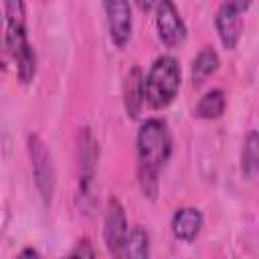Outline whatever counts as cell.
<instances>
[{
    "label": "cell",
    "instance_id": "1",
    "mask_svg": "<svg viewBox=\"0 0 259 259\" xmlns=\"http://www.w3.org/2000/svg\"><path fill=\"white\" fill-rule=\"evenodd\" d=\"M138 176L144 196L156 198L158 176L172 154V136L168 123L160 117L146 119L138 130Z\"/></svg>",
    "mask_w": 259,
    "mask_h": 259
},
{
    "label": "cell",
    "instance_id": "16",
    "mask_svg": "<svg viewBox=\"0 0 259 259\" xmlns=\"http://www.w3.org/2000/svg\"><path fill=\"white\" fill-rule=\"evenodd\" d=\"M65 259H95V249L87 239H81Z\"/></svg>",
    "mask_w": 259,
    "mask_h": 259
},
{
    "label": "cell",
    "instance_id": "11",
    "mask_svg": "<svg viewBox=\"0 0 259 259\" xmlns=\"http://www.w3.org/2000/svg\"><path fill=\"white\" fill-rule=\"evenodd\" d=\"M123 99H125V109L130 117H138L144 105V77L140 67H132V71L125 75L123 83Z\"/></svg>",
    "mask_w": 259,
    "mask_h": 259
},
{
    "label": "cell",
    "instance_id": "15",
    "mask_svg": "<svg viewBox=\"0 0 259 259\" xmlns=\"http://www.w3.org/2000/svg\"><path fill=\"white\" fill-rule=\"evenodd\" d=\"M257 162H259V136L257 132H249L241 150V170L247 178H255L257 174Z\"/></svg>",
    "mask_w": 259,
    "mask_h": 259
},
{
    "label": "cell",
    "instance_id": "6",
    "mask_svg": "<svg viewBox=\"0 0 259 259\" xmlns=\"http://www.w3.org/2000/svg\"><path fill=\"white\" fill-rule=\"evenodd\" d=\"M77 156H79V196L87 198L91 196L93 178L97 170V158H99V146L89 127H83L79 132Z\"/></svg>",
    "mask_w": 259,
    "mask_h": 259
},
{
    "label": "cell",
    "instance_id": "17",
    "mask_svg": "<svg viewBox=\"0 0 259 259\" xmlns=\"http://www.w3.org/2000/svg\"><path fill=\"white\" fill-rule=\"evenodd\" d=\"M6 59H8V51H6V22H4V14L0 12V71H6Z\"/></svg>",
    "mask_w": 259,
    "mask_h": 259
},
{
    "label": "cell",
    "instance_id": "2",
    "mask_svg": "<svg viewBox=\"0 0 259 259\" xmlns=\"http://www.w3.org/2000/svg\"><path fill=\"white\" fill-rule=\"evenodd\" d=\"M6 22V51L16 61L18 79L30 83L36 73V55L28 45L26 36V6L20 0H10L4 4Z\"/></svg>",
    "mask_w": 259,
    "mask_h": 259
},
{
    "label": "cell",
    "instance_id": "9",
    "mask_svg": "<svg viewBox=\"0 0 259 259\" xmlns=\"http://www.w3.org/2000/svg\"><path fill=\"white\" fill-rule=\"evenodd\" d=\"M103 10L107 16L109 36L113 45L123 49L132 36V6L123 0H109L103 2Z\"/></svg>",
    "mask_w": 259,
    "mask_h": 259
},
{
    "label": "cell",
    "instance_id": "8",
    "mask_svg": "<svg viewBox=\"0 0 259 259\" xmlns=\"http://www.w3.org/2000/svg\"><path fill=\"white\" fill-rule=\"evenodd\" d=\"M154 8H156V28L160 40L166 47H178L186 38V26L176 6L168 0H162Z\"/></svg>",
    "mask_w": 259,
    "mask_h": 259
},
{
    "label": "cell",
    "instance_id": "18",
    "mask_svg": "<svg viewBox=\"0 0 259 259\" xmlns=\"http://www.w3.org/2000/svg\"><path fill=\"white\" fill-rule=\"evenodd\" d=\"M14 259H40V257H38V251H36V249H32V247H24Z\"/></svg>",
    "mask_w": 259,
    "mask_h": 259
},
{
    "label": "cell",
    "instance_id": "13",
    "mask_svg": "<svg viewBox=\"0 0 259 259\" xmlns=\"http://www.w3.org/2000/svg\"><path fill=\"white\" fill-rule=\"evenodd\" d=\"M219 65H221V61H219L217 51L212 47H204L192 61V83L202 85L208 77H212L217 73Z\"/></svg>",
    "mask_w": 259,
    "mask_h": 259
},
{
    "label": "cell",
    "instance_id": "7",
    "mask_svg": "<svg viewBox=\"0 0 259 259\" xmlns=\"http://www.w3.org/2000/svg\"><path fill=\"white\" fill-rule=\"evenodd\" d=\"M127 233H130V227H127V219H125V210H123L121 202L117 198H109L105 219H103V239H105V247L113 259L119 257V253L125 245Z\"/></svg>",
    "mask_w": 259,
    "mask_h": 259
},
{
    "label": "cell",
    "instance_id": "4",
    "mask_svg": "<svg viewBox=\"0 0 259 259\" xmlns=\"http://www.w3.org/2000/svg\"><path fill=\"white\" fill-rule=\"evenodd\" d=\"M26 150H28V158H30V166H32V176H34V184L36 190L42 198V204L49 206L53 200V192H55V164H53V154L47 148V144L42 142L40 136L30 134L26 140Z\"/></svg>",
    "mask_w": 259,
    "mask_h": 259
},
{
    "label": "cell",
    "instance_id": "5",
    "mask_svg": "<svg viewBox=\"0 0 259 259\" xmlns=\"http://www.w3.org/2000/svg\"><path fill=\"white\" fill-rule=\"evenodd\" d=\"M251 6V2H243V0H231V2H223L214 14V26L219 32V38L223 42V47L227 51H235L239 40H241V32H243V14L245 10Z\"/></svg>",
    "mask_w": 259,
    "mask_h": 259
},
{
    "label": "cell",
    "instance_id": "14",
    "mask_svg": "<svg viewBox=\"0 0 259 259\" xmlns=\"http://www.w3.org/2000/svg\"><path fill=\"white\" fill-rule=\"evenodd\" d=\"M225 107H227V97L221 89H210L206 91L200 101L196 103V109H194V115L200 117V119H219L223 113H225Z\"/></svg>",
    "mask_w": 259,
    "mask_h": 259
},
{
    "label": "cell",
    "instance_id": "10",
    "mask_svg": "<svg viewBox=\"0 0 259 259\" xmlns=\"http://www.w3.org/2000/svg\"><path fill=\"white\" fill-rule=\"evenodd\" d=\"M172 233L182 243H192L202 229V214L194 206H182L172 217Z\"/></svg>",
    "mask_w": 259,
    "mask_h": 259
},
{
    "label": "cell",
    "instance_id": "3",
    "mask_svg": "<svg viewBox=\"0 0 259 259\" xmlns=\"http://www.w3.org/2000/svg\"><path fill=\"white\" fill-rule=\"evenodd\" d=\"M180 81L182 73L178 61L170 55L158 57L144 77V101H148V105L154 109L168 107L178 95Z\"/></svg>",
    "mask_w": 259,
    "mask_h": 259
},
{
    "label": "cell",
    "instance_id": "12",
    "mask_svg": "<svg viewBox=\"0 0 259 259\" xmlns=\"http://www.w3.org/2000/svg\"><path fill=\"white\" fill-rule=\"evenodd\" d=\"M117 259H150V237L142 225H136L125 239Z\"/></svg>",
    "mask_w": 259,
    "mask_h": 259
}]
</instances>
